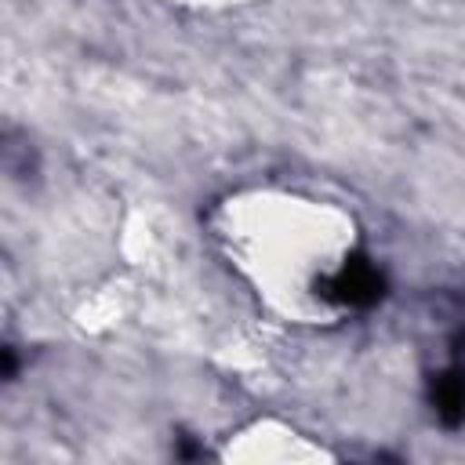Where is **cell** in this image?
<instances>
[{
    "mask_svg": "<svg viewBox=\"0 0 465 465\" xmlns=\"http://www.w3.org/2000/svg\"><path fill=\"white\" fill-rule=\"evenodd\" d=\"M316 287H320L323 298H331L338 305H371V302L381 298L385 280H381V272L367 258H349L334 276H327Z\"/></svg>",
    "mask_w": 465,
    "mask_h": 465,
    "instance_id": "6da1fadb",
    "label": "cell"
},
{
    "mask_svg": "<svg viewBox=\"0 0 465 465\" xmlns=\"http://www.w3.org/2000/svg\"><path fill=\"white\" fill-rule=\"evenodd\" d=\"M432 407L447 425L465 421V371L454 367L432 381Z\"/></svg>",
    "mask_w": 465,
    "mask_h": 465,
    "instance_id": "7a4b0ae2",
    "label": "cell"
}]
</instances>
